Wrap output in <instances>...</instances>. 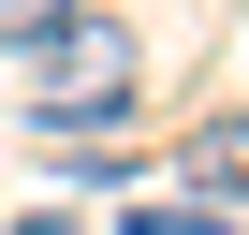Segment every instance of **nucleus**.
Here are the masks:
<instances>
[{
  "label": "nucleus",
  "mask_w": 249,
  "mask_h": 235,
  "mask_svg": "<svg viewBox=\"0 0 249 235\" xmlns=\"http://www.w3.org/2000/svg\"><path fill=\"white\" fill-rule=\"evenodd\" d=\"M30 59H44V88H59V103H73V88H88V103H132V44H117L103 15H59Z\"/></svg>",
  "instance_id": "f257e3e1"
},
{
  "label": "nucleus",
  "mask_w": 249,
  "mask_h": 235,
  "mask_svg": "<svg viewBox=\"0 0 249 235\" xmlns=\"http://www.w3.org/2000/svg\"><path fill=\"white\" fill-rule=\"evenodd\" d=\"M176 176H191V206H205V220H220V206H249V103L191 118V147H176Z\"/></svg>",
  "instance_id": "f03ea898"
},
{
  "label": "nucleus",
  "mask_w": 249,
  "mask_h": 235,
  "mask_svg": "<svg viewBox=\"0 0 249 235\" xmlns=\"http://www.w3.org/2000/svg\"><path fill=\"white\" fill-rule=\"evenodd\" d=\"M59 15H73V0H0V44H44Z\"/></svg>",
  "instance_id": "7ed1b4c3"
},
{
  "label": "nucleus",
  "mask_w": 249,
  "mask_h": 235,
  "mask_svg": "<svg viewBox=\"0 0 249 235\" xmlns=\"http://www.w3.org/2000/svg\"><path fill=\"white\" fill-rule=\"evenodd\" d=\"M15 235H88V220H15Z\"/></svg>",
  "instance_id": "20e7f679"
}]
</instances>
